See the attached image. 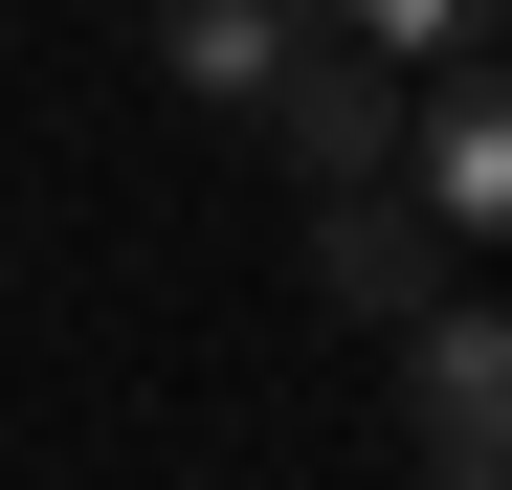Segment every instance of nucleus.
<instances>
[{
    "instance_id": "2",
    "label": "nucleus",
    "mask_w": 512,
    "mask_h": 490,
    "mask_svg": "<svg viewBox=\"0 0 512 490\" xmlns=\"http://www.w3.org/2000/svg\"><path fill=\"white\" fill-rule=\"evenodd\" d=\"M245 112L290 134V179H401V90H379V45H334V23H312Z\"/></svg>"
},
{
    "instance_id": "4",
    "label": "nucleus",
    "mask_w": 512,
    "mask_h": 490,
    "mask_svg": "<svg viewBox=\"0 0 512 490\" xmlns=\"http://www.w3.org/2000/svg\"><path fill=\"white\" fill-rule=\"evenodd\" d=\"M401 201L446 223V245H512V67H468V90L423 112V156H401Z\"/></svg>"
},
{
    "instance_id": "1",
    "label": "nucleus",
    "mask_w": 512,
    "mask_h": 490,
    "mask_svg": "<svg viewBox=\"0 0 512 490\" xmlns=\"http://www.w3.org/2000/svg\"><path fill=\"white\" fill-rule=\"evenodd\" d=\"M401 379H423V490H490L512 468V312H401Z\"/></svg>"
},
{
    "instance_id": "7",
    "label": "nucleus",
    "mask_w": 512,
    "mask_h": 490,
    "mask_svg": "<svg viewBox=\"0 0 512 490\" xmlns=\"http://www.w3.org/2000/svg\"><path fill=\"white\" fill-rule=\"evenodd\" d=\"M490 490H512V468H490Z\"/></svg>"
},
{
    "instance_id": "6",
    "label": "nucleus",
    "mask_w": 512,
    "mask_h": 490,
    "mask_svg": "<svg viewBox=\"0 0 512 490\" xmlns=\"http://www.w3.org/2000/svg\"><path fill=\"white\" fill-rule=\"evenodd\" d=\"M312 23H334V45H379V67H468L512 0H312Z\"/></svg>"
},
{
    "instance_id": "5",
    "label": "nucleus",
    "mask_w": 512,
    "mask_h": 490,
    "mask_svg": "<svg viewBox=\"0 0 512 490\" xmlns=\"http://www.w3.org/2000/svg\"><path fill=\"white\" fill-rule=\"evenodd\" d=\"M290 45H312V0H156V67H179V90H223V112L268 90Z\"/></svg>"
},
{
    "instance_id": "3",
    "label": "nucleus",
    "mask_w": 512,
    "mask_h": 490,
    "mask_svg": "<svg viewBox=\"0 0 512 490\" xmlns=\"http://www.w3.org/2000/svg\"><path fill=\"white\" fill-rule=\"evenodd\" d=\"M312 290L334 312H446V223L401 179H312Z\"/></svg>"
}]
</instances>
